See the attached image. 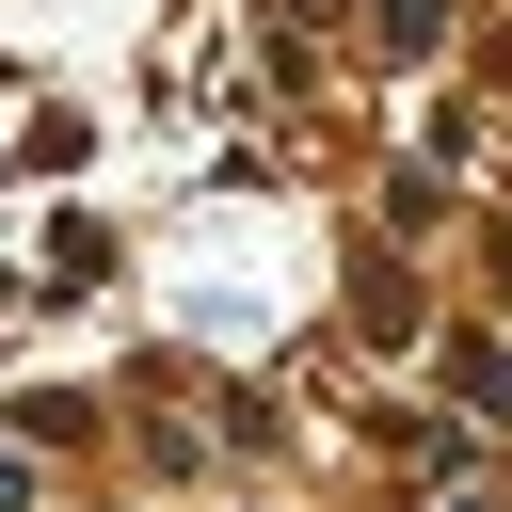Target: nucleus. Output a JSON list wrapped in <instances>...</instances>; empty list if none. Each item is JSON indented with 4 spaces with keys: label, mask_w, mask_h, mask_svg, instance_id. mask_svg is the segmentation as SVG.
<instances>
[{
    "label": "nucleus",
    "mask_w": 512,
    "mask_h": 512,
    "mask_svg": "<svg viewBox=\"0 0 512 512\" xmlns=\"http://www.w3.org/2000/svg\"><path fill=\"white\" fill-rule=\"evenodd\" d=\"M448 384H464L480 416H512V352H496V336H464V352H448Z\"/></svg>",
    "instance_id": "nucleus-1"
},
{
    "label": "nucleus",
    "mask_w": 512,
    "mask_h": 512,
    "mask_svg": "<svg viewBox=\"0 0 512 512\" xmlns=\"http://www.w3.org/2000/svg\"><path fill=\"white\" fill-rule=\"evenodd\" d=\"M384 48L416 64V48H448V0H384Z\"/></svg>",
    "instance_id": "nucleus-2"
},
{
    "label": "nucleus",
    "mask_w": 512,
    "mask_h": 512,
    "mask_svg": "<svg viewBox=\"0 0 512 512\" xmlns=\"http://www.w3.org/2000/svg\"><path fill=\"white\" fill-rule=\"evenodd\" d=\"M0 512H32V448L16 432H0Z\"/></svg>",
    "instance_id": "nucleus-3"
},
{
    "label": "nucleus",
    "mask_w": 512,
    "mask_h": 512,
    "mask_svg": "<svg viewBox=\"0 0 512 512\" xmlns=\"http://www.w3.org/2000/svg\"><path fill=\"white\" fill-rule=\"evenodd\" d=\"M448 512H480V496H448Z\"/></svg>",
    "instance_id": "nucleus-4"
}]
</instances>
